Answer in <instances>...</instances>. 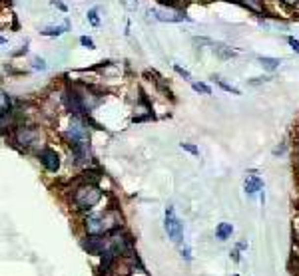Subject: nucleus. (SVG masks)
I'll return each mask as SVG.
<instances>
[{
	"label": "nucleus",
	"mask_w": 299,
	"mask_h": 276,
	"mask_svg": "<svg viewBox=\"0 0 299 276\" xmlns=\"http://www.w3.org/2000/svg\"><path fill=\"white\" fill-rule=\"evenodd\" d=\"M68 28H70V22L66 20L62 26H48V28H42L40 34H44V36H60V34H64Z\"/></svg>",
	"instance_id": "nucleus-12"
},
{
	"label": "nucleus",
	"mask_w": 299,
	"mask_h": 276,
	"mask_svg": "<svg viewBox=\"0 0 299 276\" xmlns=\"http://www.w3.org/2000/svg\"><path fill=\"white\" fill-rule=\"evenodd\" d=\"M259 64L264 66L266 70H269V72H271V70H277L281 62H279L277 58H268V56H261V58H259Z\"/></svg>",
	"instance_id": "nucleus-15"
},
{
	"label": "nucleus",
	"mask_w": 299,
	"mask_h": 276,
	"mask_svg": "<svg viewBox=\"0 0 299 276\" xmlns=\"http://www.w3.org/2000/svg\"><path fill=\"white\" fill-rule=\"evenodd\" d=\"M82 247H84L90 254H104V252L110 249V247H106V243H104L102 239H98V236H92V239L84 241Z\"/></svg>",
	"instance_id": "nucleus-10"
},
{
	"label": "nucleus",
	"mask_w": 299,
	"mask_h": 276,
	"mask_svg": "<svg viewBox=\"0 0 299 276\" xmlns=\"http://www.w3.org/2000/svg\"><path fill=\"white\" fill-rule=\"evenodd\" d=\"M40 161L52 173H56L60 169V157H58V153L54 149H42L40 151Z\"/></svg>",
	"instance_id": "nucleus-7"
},
{
	"label": "nucleus",
	"mask_w": 299,
	"mask_h": 276,
	"mask_svg": "<svg viewBox=\"0 0 299 276\" xmlns=\"http://www.w3.org/2000/svg\"><path fill=\"white\" fill-rule=\"evenodd\" d=\"M181 149H185V151L192 153V155H200L198 147H196V145H192V143H181Z\"/></svg>",
	"instance_id": "nucleus-22"
},
{
	"label": "nucleus",
	"mask_w": 299,
	"mask_h": 276,
	"mask_svg": "<svg viewBox=\"0 0 299 276\" xmlns=\"http://www.w3.org/2000/svg\"><path fill=\"white\" fill-rule=\"evenodd\" d=\"M213 50L221 56V58H232V56H236V52L232 50V48H228V46H223V44H215L213 46Z\"/></svg>",
	"instance_id": "nucleus-16"
},
{
	"label": "nucleus",
	"mask_w": 299,
	"mask_h": 276,
	"mask_svg": "<svg viewBox=\"0 0 299 276\" xmlns=\"http://www.w3.org/2000/svg\"><path fill=\"white\" fill-rule=\"evenodd\" d=\"M108 247L116 254H128V252H132V239L126 236V234H120L118 230H112Z\"/></svg>",
	"instance_id": "nucleus-5"
},
{
	"label": "nucleus",
	"mask_w": 299,
	"mask_h": 276,
	"mask_svg": "<svg viewBox=\"0 0 299 276\" xmlns=\"http://www.w3.org/2000/svg\"><path fill=\"white\" fill-rule=\"evenodd\" d=\"M181 254H183L185 258H192V254H190V249H188V247H185V249H181Z\"/></svg>",
	"instance_id": "nucleus-27"
},
{
	"label": "nucleus",
	"mask_w": 299,
	"mask_h": 276,
	"mask_svg": "<svg viewBox=\"0 0 299 276\" xmlns=\"http://www.w3.org/2000/svg\"><path fill=\"white\" fill-rule=\"evenodd\" d=\"M245 247H247V243H239V245H238V249H239V251H243Z\"/></svg>",
	"instance_id": "nucleus-30"
},
{
	"label": "nucleus",
	"mask_w": 299,
	"mask_h": 276,
	"mask_svg": "<svg viewBox=\"0 0 299 276\" xmlns=\"http://www.w3.org/2000/svg\"><path fill=\"white\" fill-rule=\"evenodd\" d=\"M120 225V215L114 211H108L106 215H92L86 219V230L92 236H102L106 232L116 230Z\"/></svg>",
	"instance_id": "nucleus-1"
},
{
	"label": "nucleus",
	"mask_w": 299,
	"mask_h": 276,
	"mask_svg": "<svg viewBox=\"0 0 299 276\" xmlns=\"http://www.w3.org/2000/svg\"><path fill=\"white\" fill-rule=\"evenodd\" d=\"M241 4L255 14H264V2L261 0H241Z\"/></svg>",
	"instance_id": "nucleus-14"
},
{
	"label": "nucleus",
	"mask_w": 299,
	"mask_h": 276,
	"mask_svg": "<svg viewBox=\"0 0 299 276\" xmlns=\"http://www.w3.org/2000/svg\"><path fill=\"white\" fill-rule=\"evenodd\" d=\"M264 189V181H261L259 177H249L247 181H245V193L247 195H255L257 191H261Z\"/></svg>",
	"instance_id": "nucleus-11"
},
{
	"label": "nucleus",
	"mask_w": 299,
	"mask_h": 276,
	"mask_svg": "<svg viewBox=\"0 0 299 276\" xmlns=\"http://www.w3.org/2000/svg\"><path fill=\"white\" fill-rule=\"evenodd\" d=\"M236 276H238V274H236Z\"/></svg>",
	"instance_id": "nucleus-31"
},
{
	"label": "nucleus",
	"mask_w": 299,
	"mask_h": 276,
	"mask_svg": "<svg viewBox=\"0 0 299 276\" xmlns=\"http://www.w3.org/2000/svg\"><path fill=\"white\" fill-rule=\"evenodd\" d=\"M88 20H90L94 26H98V24H100V18H98V8H92V10L88 12Z\"/></svg>",
	"instance_id": "nucleus-20"
},
{
	"label": "nucleus",
	"mask_w": 299,
	"mask_h": 276,
	"mask_svg": "<svg viewBox=\"0 0 299 276\" xmlns=\"http://www.w3.org/2000/svg\"><path fill=\"white\" fill-rule=\"evenodd\" d=\"M160 2H164V4H176L178 0H160Z\"/></svg>",
	"instance_id": "nucleus-29"
},
{
	"label": "nucleus",
	"mask_w": 299,
	"mask_h": 276,
	"mask_svg": "<svg viewBox=\"0 0 299 276\" xmlns=\"http://www.w3.org/2000/svg\"><path fill=\"white\" fill-rule=\"evenodd\" d=\"M80 44L84 46V48H88V50H94L96 46H94V40H92V38H88V36H82L80 38Z\"/></svg>",
	"instance_id": "nucleus-19"
},
{
	"label": "nucleus",
	"mask_w": 299,
	"mask_h": 276,
	"mask_svg": "<svg viewBox=\"0 0 299 276\" xmlns=\"http://www.w3.org/2000/svg\"><path fill=\"white\" fill-rule=\"evenodd\" d=\"M68 137H70V141H72V143H86V141H88V137H90L88 127L84 125V122H82V120H78V115L70 122Z\"/></svg>",
	"instance_id": "nucleus-6"
},
{
	"label": "nucleus",
	"mask_w": 299,
	"mask_h": 276,
	"mask_svg": "<svg viewBox=\"0 0 299 276\" xmlns=\"http://www.w3.org/2000/svg\"><path fill=\"white\" fill-rule=\"evenodd\" d=\"M287 42H289V46H291V48H293V50L299 54V40H295L293 36H289V38H287Z\"/></svg>",
	"instance_id": "nucleus-25"
},
{
	"label": "nucleus",
	"mask_w": 299,
	"mask_h": 276,
	"mask_svg": "<svg viewBox=\"0 0 299 276\" xmlns=\"http://www.w3.org/2000/svg\"><path fill=\"white\" fill-rule=\"evenodd\" d=\"M52 2H54V4H58V8H60L62 12H66V4H62L60 0H52Z\"/></svg>",
	"instance_id": "nucleus-26"
},
{
	"label": "nucleus",
	"mask_w": 299,
	"mask_h": 276,
	"mask_svg": "<svg viewBox=\"0 0 299 276\" xmlns=\"http://www.w3.org/2000/svg\"><path fill=\"white\" fill-rule=\"evenodd\" d=\"M120 2H122L128 10H134V8L138 6V0H120Z\"/></svg>",
	"instance_id": "nucleus-23"
},
{
	"label": "nucleus",
	"mask_w": 299,
	"mask_h": 276,
	"mask_svg": "<svg viewBox=\"0 0 299 276\" xmlns=\"http://www.w3.org/2000/svg\"><path fill=\"white\" fill-rule=\"evenodd\" d=\"M281 2H285V4H289V6H293V4H297L299 0H281Z\"/></svg>",
	"instance_id": "nucleus-28"
},
{
	"label": "nucleus",
	"mask_w": 299,
	"mask_h": 276,
	"mask_svg": "<svg viewBox=\"0 0 299 276\" xmlns=\"http://www.w3.org/2000/svg\"><path fill=\"white\" fill-rule=\"evenodd\" d=\"M102 199V191L96 185H82L74 193V203L78 209H92Z\"/></svg>",
	"instance_id": "nucleus-2"
},
{
	"label": "nucleus",
	"mask_w": 299,
	"mask_h": 276,
	"mask_svg": "<svg viewBox=\"0 0 299 276\" xmlns=\"http://www.w3.org/2000/svg\"><path fill=\"white\" fill-rule=\"evenodd\" d=\"M38 137H40V133L36 131V129H30V127H20V129L16 131V141H18L22 147L34 145L36 141H38Z\"/></svg>",
	"instance_id": "nucleus-9"
},
{
	"label": "nucleus",
	"mask_w": 299,
	"mask_h": 276,
	"mask_svg": "<svg viewBox=\"0 0 299 276\" xmlns=\"http://www.w3.org/2000/svg\"><path fill=\"white\" fill-rule=\"evenodd\" d=\"M150 16H154L160 22H190L192 20L185 12L172 10V8H154L150 10Z\"/></svg>",
	"instance_id": "nucleus-3"
},
{
	"label": "nucleus",
	"mask_w": 299,
	"mask_h": 276,
	"mask_svg": "<svg viewBox=\"0 0 299 276\" xmlns=\"http://www.w3.org/2000/svg\"><path fill=\"white\" fill-rule=\"evenodd\" d=\"M66 105H68V109H70L74 115L86 113V107H84V103H82V100H80V96H78L76 90H68V92H66Z\"/></svg>",
	"instance_id": "nucleus-8"
},
{
	"label": "nucleus",
	"mask_w": 299,
	"mask_h": 276,
	"mask_svg": "<svg viewBox=\"0 0 299 276\" xmlns=\"http://www.w3.org/2000/svg\"><path fill=\"white\" fill-rule=\"evenodd\" d=\"M174 70H176V72H178V74H179V75H183V77H185V80H190V77H192V75H190V72H188V70H183V68H179V66H178V64H176V66H174Z\"/></svg>",
	"instance_id": "nucleus-24"
},
{
	"label": "nucleus",
	"mask_w": 299,
	"mask_h": 276,
	"mask_svg": "<svg viewBox=\"0 0 299 276\" xmlns=\"http://www.w3.org/2000/svg\"><path fill=\"white\" fill-rule=\"evenodd\" d=\"M192 86H194V90H196V92H202V94H206V96H211V88H209V86L200 84V82H194Z\"/></svg>",
	"instance_id": "nucleus-18"
},
{
	"label": "nucleus",
	"mask_w": 299,
	"mask_h": 276,
	"mask_svg": "<svg viewBox=\"0 0 299 276\" xmlns=\"http://www.w3.org/2000/svg\"><path fill=\"white\" fill-rule=\"evenodd\" d=\"M232 232H234L232 223H221V225L217 226V230H215V234H217L219 241H228L230 236H232Z\"/></svg>",
	"instance_id": "nucleus-13"
},
{
	"label": "nucleus",
	"mask_w": 299,
	"mask_h": 276,
	"mask_svg": "<svg viewBox=\"0 0 299 276\" xmlns=\"http://www.w3.org/2000/svg\"><path fill=\"white\" fill-rule=\"evenodd\" d=\"M32 66H34V70H46V62H44L42 58H34V60H32Z\"/></svg>",
	"instance_id": "nucleus-21"
},
{
	"label": "nucleus",
	"mask_w": 299,
	"mask_h": 276,
	"mask_svg": "<svg viewBox=\"0 0 299 276\" xmlns=\"http://www.w3.org/2000/svg\"><path fill=\"white\" fill-rule=\"evenodd\" d=\"M213 82H215V84H219L226 92H230V94H234V96H239V90H238V88H234V86H230V84H226V82L221 80V77H213Z\"/></svg>",
	"instance_id": "nucleus-17"
},
{
	"label": "nucleus",
	"mask_w": 299,
	"mask_h": 276,
	"mask_svg": "<svg viewBox=\"0 0 299 276\" xmlns=\"http://www.w3.org/2000/svg\"><path fill=\"white\" fill-rule=\"evenodd\" d=\"M166 230H168L170 239H172L174 243H181V239H183V228H181V223H179V219L176 217V213H174L172 207H168V211H166Z\"/></svg>",
	"instance_id": "nucleus-4"
}]
</instances>
